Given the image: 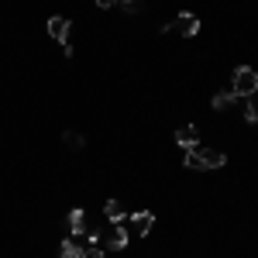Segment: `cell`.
Here are the masks:
<instances>
[{
	"label": "cell",
	"instance_id": "8992f818",
	"mask_svg": "<svg viewBox=\"0 0 258 258\" xmlns=\"http://www.w3.org/2000/svg\"><path fill=\"white\" fill-rule=\"evenodd\" d=\"M69 31H73V24H69V18H59V14H55V18H48V35H52V38L59 41L62 48L69 45Z\"/></svg>",
	"mask_w": 258,
	"mask_h": 258
},
{
	"label": "cell",
	"instance_id": "9a60e30c",
	"mask_svg": "<svg viewBox=\"0 0 258 258\" xmlns=\"http://www.w3.org/2000/svg\"><path fill=\"white\" fill-rule=\"evenodd\" d=\"M97 7H103V11L107 7H120V0H97Z\"/></svg>",
	"mask_w": 258,
	"mask_h": 258
},
{
	"label": "cell",
	"instance_id": "5b68a950",
	"mask_svg": "<svg viewBox=\"0 0 258 258\" xmlns=\"http://www.w3.org/2000/svg\"><path fill=\"white\" fill-rule=\"evenodd\" d=\"M127 217H131V234H135V238H145V234L155 227V214H148V210L127 214Z\"/></svg>",
	"mask_w": 258,
	"mask_h": 258
},
{
	"label": "cell",
	"instance_id": "6da1fadb",
	"mask_svg": "<svg viewBox=\"0 0 258 258\" xmlns=\"http://www.w3.org/2000/svg\"><path fill=\"white\" fill-rule=\"evenodd\" d=\"M186 169H220V165H224V162H227V155H224V152H217V148H189V152H186Z\"/></svg>",
	"mask_w": 258,
	"mask_h": 258
},
{
	"label": "cell",
	"instance_id": "7c38bea8",
	"mask_svg": "<svg viewBox=\"0 0 258 258\" xmlns=\"http://www.w3.org/2000/svg\"><path fill=\"white\" fill-rule=\"evenodd\" d=\"M66 145H69L73 152H80V148L86 145V141H83V135H76V131H66Z\"/></svg>",
	"mask_w": 258,
	"mask_h": 258
},
{
	"label": "cell",
	"instance_id": "3957f363",
	"mask_svg": "<svg viewBox=\"0 0 258 258\" xmlns=\"http://www.w3.org/2000/svg\"><path fill=\"white\" fill-rule=\"evenodd\" d=\"M127 241H131V231H127V227H120V224H110V231L103 234L100 248H110V251H124V248H127Z\"/></svg>",
	"mask_w": 258,
	"mask_h": 258
},
{
	"label": "cell",
	"instance_id": "52a82bcc",
	"mask_svg": "<svg viewBox=\"0 0 258 258\" xmlns=\"http://www.w3.org/2000/svg\"><path fill=\"white\" fill-rule=\"evenodd\" d=\"M69 231H73V238H83L90 227H86V210L76 207V210H69Z\"/></svg>",
	"mask_w": 258,
	"mask_h": 258
},
{
	"label": "cell",
	"instance_id": "277c9868",
	"mask_svg": "<svg viewBox=\"0 0 258 258\" xmlns=\"http://www.w3.org/2000/svg\"><path fill=\"white\" fill-rule=\"evenodd\" d=\"M169 31H176V35H182V38H193L200 31V18L197 14H189V11H182L172 24H169Z\"/></svg>",
	"mask_w": 258,
	"mask_h": 258
},
{
	"label": "cell",
	"instance_id": "5bb4252c",
	"mask_svg": "<svg viewBox=\"0 0 258 258\" xmlns=\"http://www.w3.org/2000/svg\"><path fill=\"white\" fill-rule=\"evenodd\" d=\"M244 120H248V124H258V110H255V103H248V110H244Z\"/></svg>",
	"mask_w": 258,
	"mask_h": 258
},
{
	"label": "cell",
	"instance_id": "4fadbf2b",
	"mask_svg": "<svg viewBox=\"0 0 258 258\" xmlns=\"http://www.w3.org/2000/svg\"><path fill=\"white\" fill-rule=\"evenodd\" d=\"M83 258H107V255H103L100 244H90V248H83Z\"/></svg>",
	"mask_w": 258,
	"mask_h": 258
},
{
	"label": "cell",
	"instance_id": "2e32d148",
	"mask_svg": "<svg viewBox=\"0 0 258 258\" xmlns=\"http://www.w3.org/2000/svg\"><path fill=\"white\" fill-rule=\"evenodd\" d=\"M120 4H138V0H120Z\"/></svg>",
	"mask_w": 258,
	"mask_h": 258
},
{
	"label": "cell",
	"instance_id": "9c48e42d",
	"mask_svg": "<svg viewBox=\"0 0 258 258\" xmlns=\"http://www.w3.org/2000/svg\"><path fill=\"white\" fill-rule=\"evenodd\" d=\"M103 217L110 220V224H120V220L127 217V210H124L120 200H107V203H103Z\"/></svg>",
	"mask_w": 258,
	"mask_h": 258
},
{
	"label": "cell",
	"instance_id": "30bf717a",
	"mask_svg": "<svg viewBox=\"0 0 258 258\" xmlns=\"http://www.w3.org/2000/svg\"><path fill=\"white\" fill-rule=\"evenodd\" d=\"M59 258H83V244H80L76 238H73V241H62Z\"/></svg>",
	"mask_w": 258,
	"mask_h": 258
},
{
	"label": "cell",
	"instance_id": "ba28073f",
	"mask_svg": "<svg viewBox=\"0 0 258 258\" xmlns=\"http://www.w3.org/2000/svg\"><path fill=\"white\" fill-rule=\"evenodd\" d=\"M197 124H182V127H179L176 131V141L179 145H182V148H186V152H189V148H197Z\"/></svg>",
	"mask_w": 258,
	"mask_h": 258
},
{
	"label": "cell",
	"instance_id": "7a4b0ae2",
	"mask_svg": "<svg viewBox=\"0 0 258 258\" xmlns=\"http://www.w3.org/2000/svg\"><path fill=\"white\" fill-rule=\"evenodd\" d=\"M231 93L241 100H251L258 93V73L251 66H238L234 69V80H231Z\"/></svg>",
	"mask_w": 258,
	"mask_h": 258
},
{
	"label": "cell",
	"instance_id": "8fae6325",
	"mask_svg": "<svg viewBox=\"0 0 258 258\" xmlns=\"http://www.w3.org/2000/svg\"><path fill=\"white\" fill-rule=\"evenodd\" d=\"M234 93H231V90H227V93H217V97H214V107H217V110H227V107H231V103H234Z\"/></svg>",
	"mask_w": 258,
	"mask_h": 258
}]
</instances>
